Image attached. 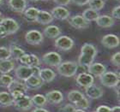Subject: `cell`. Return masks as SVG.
I'll list each match as a JSON object with an SVG mask.
<instances>
[{"mask_svg": "<svg viewBox=\"0 0 120 112\" xmlns=\"http://www.w3.org/2000/svg\"><path fill=\"white\" fill-rule=\"evenodd\" d=\"M97 55V48L92 44L86 43L81 48V54L78 58L77 64L81 67L88 68L92 64Z\"/></svg>", "mask_w": 120, "mask_h": 112, "instance_id": "1", "label": "cell"}, {"mask_svg": "<svg viewBox=\"0 0 120 112\" xmlns=\"http://www.w3.org/2000/svg\"><path fill=\"white\" fill-rule=\"evenodd\" d=\"M57 70L58 74L64 77H73L77 72L78 64L77 62L72 61L61 62L57 67Z\"/></svg>", "mask_w": 120, "mask_h": 112, "instance_id": "2", "label": "cell"}, {"mask_svg": "<svg viewBox=\"0 0 120 112\" xmlns=\"http://www.w3.org/2000/svg\"><path fill=\"white\" fill-rule=\"evenodd\" d=\"M100 81L101 85L105 87H116L119 83V75L112 71H105L100 76Z\"/></svg>", "mask_w": 120, "mask_h": 112, "instance_id": "3", "label": "cell"}, {"mask_svg": "<svg viewBox=\"0 0 120 112\" xmlns=\"http://www.w3.org/2000/svg\"><path fill=\"white\" fill-rule=\"evenodd\" d=\"M75 45L74 40L69 36H59L55 40V47L62 51H67L71 50Z\"/></svg>", "mask_w": 120, "mask_h": 112, "instance_id": "4", "label": "cell"}, {"mask_svg": "<svg viewBox=\"0 0 120 112\" xmlns=\"http://www.w3.org/2000/svg\"><path fill=\"white\" fill-rule=\"evenodd\" d=\"M42 61L45 64L49 65L51 67H58L62 62V57L58 52L50 51L43 55Z\"/></svg>", "mask_w": 120, "mask_h": 112, "instance_id": "5", "label": "cell"}, {"mask_svg": "<svg viewBox=\"0 0 120 112\" xmlns=\"http://www.w3.org/2000/svg\"><path fill=\"white\" fill-rule=\"evenodd\" d=\"M44 36L38 30H29L25 34V40L28 45H37L43 42Z\"/></svg>", "mask_w": 120, "mask_h": 112, "instance_id": "6", "label": "cell"}, {"mask_svg": "<svg viewBox=\"0 0 120 112\" xmlns=\"http://www.w3.org/2000/svg\"><path fill=\"white\" fill-rule=\"evenodd\" d=\"M13 105L15 106V108L17 110L20 111H27V110H30L33 107V102L31 98L24 95L23 97L20 98L19 99L15 100L13 103Z\"/></svg>", "mask_w": 120, "mask_h": 112, "instance_id": "7", "label": "cell"}, {"mask_svg": "<svg viewBox=\"0 0 120 112\" xmlns=\"http://www.w3.org/2000/svg\"><path fill=\"white\" fill-rule=\"evenodd\" d=\"M0 25L4 28L5 31L7 32V34H13L17 32L20 26L15 22L14 19L11 18H4L0 21Z\"/></svg>", "mask_w": 120, "mask_h": 112, "instance_id": "8", "label": "cell"}, {"mask_svg": "<svg viewBox=\"0 0 120 112\" xmlns=\"http://www.w3.org/2000/svg\"><path fill=\"white\" fill-rule=\"evenodd\" d=\"M101 44L108 49H112V48L118 47L119 45L120 40L117 35L110 33V34L103 36L102 40H101Z\"/></svg>", "mask_w": 120, "mask_h": 112, "instance_id": "9", "label": "cell"}, {"mask_svg": "<svg viewBox=\"0 0 120 112\" xmlns=\"http://www.w3.org/2000/svg\"><path fill=\"white\" fill-rule=\"evenodd\" d=\"M15 75L18 80L25 81L28 78H29L30 76L33 75L32 67L20 65L15 69Z\"/></svg>", "mask_w": 120, "mask_h": 112, "instance_id": "10", "label": "cell"}, {"mask_svg": "<svg viewBox=\"0 0 120 112\" xmlns=\"http://www.w3.org/2000/svg\"><path fill=\"white\" fill-rule=\"evenodd\" d=\"M75 81L77 83V85H79L80 87H88L91 85L94 84V77L88 73H80L79 75L76 76V79H75Z\"/></svg>", "mask_w": 120, "mask_h": 112, "instance_id": "11", "label": "cell"}, {"mask_svg": "<svg viewBox=\"0 0 120 112\" xmlns=\"http://www.w3.org/2000/svg\"><path fill=\"white\" fill-rule=\"evenodd\" d=\"M70 26L76 29H86L89 27V22L82 17V15H76L69 20Z\"/></svg>", "mask_w": 120, "mask_h": 112, "instance_id": "12", "label": "cell"}, {"mask_svg": "<svg viewBox=\"0 0 120 112\" xmlns=\"http://www.w3.org/2000/svg\"><path fill=\"white\" fill-rule=\"evenodd\" d=\"M45 97L46 102L51 105H58L60 103H62L64 100V95L62 92L58 90H53V91L48 92Z\"/></svg>", "mask_w": 120, "mask_h": 112, "instance_id": "13", "label": "cell"}, {"mask_svg": "<svg viewBox=\"0 0 120 112\" xmlns=\"http://www.w3.org/2000/svg\"><path fill=\"white\" fill-rule=\"evenodd\" d=\"M51 15H52L53 19L64 21L70 17V13L69 10H67L66 8L63 7V6H57V7L52 9Z\"/></svg>", "mask_w": 120, "mask_h": 112, "instance_id": "14", "label": "cell"}, {"mask_svg": "<svg viewBox=\"0 0 120 112\" xmlns=\"http://www.w3.org/2000/svg\"><path fill=\"white\" fill-rule=\"evenodd\" d=\"M106 71V68L105 65L100 62H93L88 67V72L94 77H100Z\"/></svg>", "mask_w": 120, "mask_h": 112, "instance_id": "15", "label": "cell"}, {"mask_svg": "<svg viewBox=\"0 0 120 112\" xmlns=\"http://www.w3.org/2000/svg\"><path fill=\"white\" fill-rule=\"evenodd\" d=\"M85 92L87 97L91 99H98L103 96V90L96 85H91L85 88Z\"/></svg>", "mask_w": 120, "mask_h": 112, "instance_id": "16", "label": "cell"}, {"mask_svg": "<svg viewBox=\"0 0 120 112\" xmlns=\"http://www.w3.org/2000/svg\"><path fill=\"white\" fill-rule=\"evenodd\" d=\"M8 4L13 11L22 13L26 10L28 3L26 0H9Z\"/></svg>", "mask_w": 120, "mask_h": 112, "instance_id": "17", "label": "cell"}, {"mask_svg": "<svg viewBox=\"0 0 120 112\" xmlns=\"http://www.w3.org/2000/svg\"><path fill=\"white\" fill-rule=\"evenodd\" d=\"M95 22L97 23V25L99 27H100V28H107L114 25L115 20L112 16H110V15H99Z\"/></svg>", "mask_w": 120, "mask_h": 112, "instance_id": "18", "label": "cell"}, {"mask_svg": "<svg viewBox=\"0 0 120 112\" xmlns=\"http://www.w3.org/2000/svg\"><path fill=\"white\" fill-rule=\"evenodd\" d=\"M61 29L55 25H50L47 26L46 28L43 31V36H45L49 39H55L58 38L61 34Z\"/></svg>", "mask_w": 120, "mask_h": 112, "instance_id": "19", "label": "cell"}, {"mask_svg": "<svg viewBox=\"0 0 120 112\" xmlns=\"http://www.w3.org/2000/svg\"><path fill=\"white\" fill-rule=\"evenodd\" d=\"M39 77L43 82H51L56 77V73L51 69H40Z\"/></svg>", "mask_w": 120, "mask_h": 112, "instance_id": "20", "label": "cell"}, {"mask_svg": "<svg viewBox=\"0 0 120 112\" xmlns=\"http://www.w3.org/2000/svg\"><path fill=\"white\" fill-rule=\"evenodd\" d=\"M52 21L53 17L50 12H47L45 10H40L35 22L42 25H46V24H50L51 22H52Z\"/></svg>", "mask_w": 120, "mask_h": 112, "instance_id": "21", "label": "cell"}, {"mask_svg": "<svg viewBox=\"0 0 120 112\" xmlns=\"http://www.w3.org/2000/svg\"><path fill=\"white\" fill-rule=\"evenodd\" d=\"M24 82H25L26 86L28 87V89L29 88V89H33V90L38 89V88L41 87V86L44 83L42 80H40L39 76H35V75L30 76Z\"/></svg>", "mask_w": 120, "mask_h": 112, "instance_id": "22", "label": "cell"}, {"mask_svg": "<svg viewBox=\"0 0 120 112\" xmlns=\"http://www.w3.org/2000/svg\"><path fill=\"white\" fill-rule=\"evenodd\" d=\"M15 69V63L12 60H0V73L9 74Z\"/></svg>", "mask_w": 120, "mask_h": 112, "instance_id": "23", "label": "cell"}, {"mask_svg": "<svg viewBox=\"0 0 120 112\" xmlns=\"http://www.w3.org/2000/svg\"><path fill=\"white\" fill-rule=\"evenodd\" d=\"M14 99L10 92H0V105L4 107H8L13 105Z\"/></svg>", "mask_w": 120, "mask_h": 112, "instance_id": "24", "label": "cell"}, {"mask_svg": "<svg viewBox=\"0 0 120 112\" xmlns=\"http://www.w3.org/2000/svg\"><path fill=\"white\" fill-rule=\"evenodd\" d=\"M10 92L11 91H14V90H19V91H22V92H25L28 91V87L26 86L25 82L23 80H14L13 82L11 83V85L10 86V87L8 88Z\"/></svg>", "mask_w": 120, "mask_h": 112, "instance_id": "25", "label": "cell"}, {"mask_svg": "<svg viewBox=\"0 0 120 112\" xmlns=\"http://www.w3.org/2000/svg\"><path fill=\"white\" fill-rule=\"evenodd\" d=\"M85 96L81 92H79L78 90H71L70 92H69L68 93V100L70 101L72 105H75L78 101H80L82 98H84Z\"/></svg>", "mask_w": 120, "mask_h": 112, "instance_id": "26", "label": "cell"}, {"mask_svg": "<svg viewBox=\"0 0 120 112\" xmlns=\"http://www.w3.org/2000/svg\"><path fill=\"white\" fill-rule=\"evenodd\" d=\"M39 11L40 10H38L37 8L34 7H30L24 10V16H25V19H27L29 22H35L36 21V18L38 16V14H39Z\"/></svg>", "mask_w": 120, "mask_h": 112, "instance_id": "27", "label": "cell"}, {"mask_svg": "<svg viewBox=\"0 0 120 112\" xmlns=\"http://www.w3.org/2000/svg\"><path fill=\"white\" fill-rule=\"evenodd\" d=\"M82 15V17L84 18L87 22H94V21H96V19H97L98 16L100 15H99V12H98V11L88 8V9H87V10H85L83 11Z\"/></svg>", "mask_w": 120, "mask_h": 112, "instance_id": "28", "label": "cell"}, {"mask_svg": "<svg viewBox=\"0 0 120 112\" xmlns=\"http://www.w3.org/2000/svg\"><path fill=\"white\" fill-rule=\"evenodd\" d=\"M9 50H10V55H11V57H12L15 60H18L22 56L24 55V54L26 53L23 49L18 47V46H16V45H11Z\"/></svg>", "mask_w": 120, "mask_h": 112, "instance_id": "29", "label": "cell"}, {"mask_svg": "<svg viewBox=\"0 0 120 112\" xmlns=\"http://www.w3.org/2000/svg\"><path fill=\"white\" fill-rule=\"evenodd\" d=\"M33 102V105L37 106V107H42L46 105V99L45 97L42 94H36L33 98H31Z\"/></svg>", "mask_w": 120, "mask_h": 112, "instance_id": "30", "label": "cell"}, {"mask_svg": "<svg viewBox=\"0 0 120 112\" xmlns=\"http://www.w3.org/2000/svg\"><path fill=\"white\" fill-rule=\"evenodd\" d=\"M13 80H14V79L12 76H10L8 74H4V75H0V86L3 87L9 88L11 83L13 82Z\"/></svg>", "mask_w": 120, "mask_h": 112, "instance_id": "31", "label": "cell"}, {"mask_svg": "<svg viewBox=\"0 0 120 112\" xmlns=\"http://www.w3.org/2000/svg\"><path fill=\"white\" fill-rule=\"evenodd\" d=\"M90 9L94 10L96 11L102 10L105 6V1L104 0H90L88 2Z\"/></svg>", "mask_w": 120, "mask_h": 112, "instance_id": "32", "label": "cell"}, {"mask_svg": "<svg viewBox=\"0 0 120 112\" xmlns=\"http://www.w3.org/2000/svg\"><path fill=\"white\" fill-rule=\"evenodd\" d=\"M75 109H81V110H87L89 108V100L88 99V98H82L80 101H78L76 104L74 105Z\"/></svg>", "mask_w": 120, "mask_h": 112, "instance_id": "33", "label": "cell"}, {"mask_svg": "<svg viewBox=\"0 0 120 112\" xmlns=\"http://www.w3.org/2000/svg\"><path fill=\"white\" fill-rule=\"evenodd\" d=\"M11 57L10 50L6 47H0V60H8Z\"/></svg>", "mask_w": 120, "mask_h": 112, "instance_id": "34", "label": "cell"}, {"mask_svg": "<svg viewBox=\"0 0 120 112\" xmlns=\"http://www.w3.org/2000/svg\"><path fill=\"white\" fill-rule=\"evenodd\" d=\"M19 62H20L21 65H23V66H28L29 67L30 64V54H27L25 53L24 55H22V57L18 59Z\"/></svg>", "mask_w": 120, "mask_h": 112, "instance_id": "35", "label": "cell"}, {"mask_svg": "<svg viewBox=\"0 0 120 112\" xmlns=\"http://www.w3.org/2000/svg\"><path fill=\"white\" fill-rule=\"evenodd\" d=\"M40 65V58L34 54H30V64L29 67H37Z\"/></svg>", "mask_w": 120, "mask_h": 112, "instance_id": "36", "label": "cell"}, {"mask_svg": "<svg viewBox=\"0 0 120 112\" xmlns=\"http://www.w3.org/2000/svg\"><path fill=\"white\" fill-rule=\"evenodd\" d=\"M10 95H11V97L13 98L14 101L19 99L20 98L23 97L24 95H26L25 92H22V91H19V90H14V91H11V92H10Z\"/></svg>", "mask_w": 120, "mask_h": 112, "instance_id": "37", "label": "cell"}, {"mask_svg": "<svg viewBox=\"0 0 120 112\" xmlns=\"http://www.w3.org/2000/svg\"><path fill=\"white\" fill-rule=\"evenodd\" d=\"M75 107L72 104H66L59 109V112H74Z\"/></svg>", "mask_w": 120, "mask_h": 112, "instance_id": "38", "label": "cell"}, {"mask_svg": "<svg viewBox=\"0 0 120 112\" xmlns=\"http://www.w3.org/2000/svg\"><path fill=\"white\" fill-rule=\"evenodd\" d=\"M111 62L113 65H115L117 67H119L120 65V53L116 52L115 54H113L111 57Z\"/></svg>", "mask_w": 120, "mask_h": 112, "instance_id": "39", "label": "cell"}, {"mask_svg": "<svg viewBox=\"0 0 120 112\" xmlns=\"http://www.w3.org/2000/svg\"><path fill=\"white\" fill-rule=\"evenodd\" d=\"M112 17L115 20V19H120V6L118 5L116 6L112 11Z\"/></svg>", "mask_w": 120, "mask_h": 112, "instance_id": "40", "label": "cell"}, {"mask_svg": "<svg viewBox=\"0 0 120 112\" xmlns=\"http://www.w3.org/2000/svg\"><path fill=\"white\" fill-rule=\"evenodd\" d=\"M111 108L107 105H100L97 108L96 112H110Z\"/></svg>", "mask_w": 120, "mask_h": 112, "instance_id": "41", "label": "cell"}, {"mask_svg": "<svg viewBox=\"0 0 120 112\" xmlns=\"http://www.w3.org/2000/svg\"><path fill=\"white\" fill-rule=\"evenodd\" d=\"M90 0H70V2L74 3L75 4L79 5V6H82V5L88 4Z\"/></svg>", "mask_w": 120, "mask_h": 112, "instance_id": "42", "label": "cell"}, {"mask_svg": "<svg viewBox=\"0 0 120 112\" xmlns=\"http://www.w3.org/2000/svg\"><path fill=\"white\" fill-rule=\"evenodd\" d=\"M54 2L58 4L59 6H64V5H68L70 3V0H53Z\"/></svg>", "mask_w": 120, "mask_h": 112, "instance_id": "43", "label": "cell"}, {"mask_svg": "<svg viewBox=\"0 0 120 112\" xmlns=\"http://www.w3.org/2000/svg\"><path fill=\"white\" fill-rule=\"evenodd\" d=\"M7 32L5 31V29L3 28L2 26L0 25V39H3V38H5L7 36Z\"/></svg>", "mask_w": 120, "mask_h": 112, "instance_id": "44", "label": "cell"}, {"mask_svg": "<svg viewBox=\"0 0 120 112\" xmlns=\"http://www.w3.org/2000/svg\"><path fill=\"white\" fill-rule=\"evenodd\" d=\"M32 70H33V75L39 76V74H40V69L39 66H37V67H32Z\"/></svg>", "mask_w": 120, "mask_h": 112, "instance_id": "45", "label": "cell"}, {"mask_svg": "<svg viewBox=\"0 0 120 112\" xmlns=\"http://www.w3.org/2000/svg\"><path fill=\"white\" fill-rule=\"evenodd\" d=\"M31 112H50L48 110H46V109H44V108L42 107H37L35 108L34 110H33Z\"/></svg>", "mask_w": 120, "mask_h": 112, "instance_id": "46", "label": "cell"}, {"mask_svg": "<svg viewBox=\"0 0 120 112\" xmlns=\"http://www.w3.org/2000/svg\"><path fill=\"white\" fill-rule=\"evenodd\" d=\"M110 112H120V107L119 106H114V107L111 108Z\"/></svg>", "mask_w": 120, "mask_h": 112, "instance_id": "47", "label": "cell"}, {"mask_svg": "<svg viewBox=\"0 0 120 112\" xmlns=\"http://www.w3.org/2000/svg\"><path fill=\"white\" fill-rule=\"evenodd\" d=\"M74 112H86V111L84 110H81V109H75L74 110Z\"/></svg>", "mask_w": 120, "mask_h": 112, "instance_id": "48", "label": "cell"}, {"mask_svg": "<svg viewBox=\"0 0 120 112\" xmlns=\"http://www.w3.org/2000/svg\"><path fill=\"white\" fill-rule=\"evenodd\" d=\"M29 1H32V2H37V1H40V0H29Z\"/></svg>", "mask_w": 120, "mask_h": 112, "instance_id": "49", "label": "cell"}, {"mask_svg": "<svg viewBox=\"0 0 120 112\" xmlns=\"http://www.w3.org/2000/svg\"><path fill=\"white\" fill-rule=\"evenodd\" d=\"M3 4V0H0V5H2Z\"/></svg>", "mask_w": 120, "mask_h": 112, "instance_id": "50", "label": "cell"}, {"mask_svg": "<svg viewBox=\"0 0 120 112\" xmlns=\"http://www.w3.org/2000/svg\"><path fill=\"white\" fill-rule=\"evenodd\" d=\"M1 15H2V14H1V11H0V18H1Z\"/></svg>", "mask_w": 120, "mask_h": 112, "instance_id": "51", "label": "cell"}, {"mask_svg": "<svg viewBox=\"0 0 120 112\" xmlns=\"http://www.w3.org/2000/svg\"><path fill=\"white\" fill-rule=\"evenodd\" d=\"M42 1H48V0H42Z\"/></svg>", "mask_w": 120, "mask_h": 112, "instance_id": "52", "label": "cell"}, {"mask_svg": "<svg viewBox=\"0 0 120 112\" xmlns=\"http://www.w3.org/2000/svg\"><path fill=\"white\" fill-rule=\"evenodd\" d=\"M117 1H118V2H119V0H117Z\"/></svg>", "mask_w": 120, "mask_h": 112, "instance_id": "53", "label": "cell"}, {"mask_svg": "<svg viewBox=\"0 0 120 112\" xmlns=\"http://www.w3.org/2000/svg\"><path fill=\"white\" fill-rule=\"evenodd\" d=\"M92 112H96V111H92Z\"/></svg>", "mask_w": 120, "mask_h": 112, "instance_id": "54", "label": "cell"}]
</instances>
